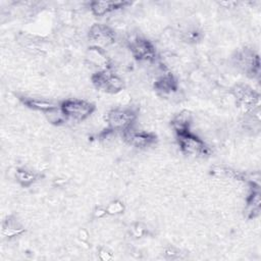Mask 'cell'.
I'll return each mask as SVG.
<instances>
[{"instance_id":"obj_3","label":"cell","mask_w":261,"mask_h":261,"mask_svg":"<svg viewBox=\"0 0 261 261\" xmlns=\"http://www.w3.org/2000/svg\"><path fill=\"white\" fill-rule=\"evenodd\" d=\"M231 93L238 105L247 114H255L256 111H259L260 97L253 89L246 85H236L231 89Z\"/></svg>"},{"instance_id":"obj_17","label":"cell","mask_w":261,"mask_h":261,"mask_svg":"<svg viewBox=\"0 0 261 261\" xmlns=\"http://www.w3.org/2000/svg\"><path fill=\"white\" fill-rule=\"evenodd\" d=\"M122 210H123V205L120 202L115 201V202H112L109 204V206L106 208V213L117 214V213L122 212Z\"/></svg>"},{"instance_id":"obj_11","label":"cell","mask_w":261,"mask_h":261,"mask_svg":"<svg viewBox=\"0 0 261 261\" xmlns=\"http://www.w3.org/2000/svg\"><path fill=\"white\" fill-rule=\"evenodd\" d=\"M128 4L126 1H93L90 3V7L94 15L103 16L109 12L124 8Z\"/></svg>"},{"instance_id":"obj_4","label":"cell","mask_w":261,"mask_h":261,"mask_svg":"<svg viewBox=\"0 0 261 261\" xmlns=\"http://www.w3.org/2000/svg\"><path fill=\"white\" fill-rule=\"evenodd\" d=\"M92 82L97 89L108 94H116L124 87L122 79L115 74L110 68L96 71L92 75Z\"/></svg>"},{"instance_id":"obj_7","label":"cell","mask_w":261,"mask_h":261,"mask_svg":"<svg viewBox=\"0 0 261 261\" xmlns=\"http://www.w3.org/2000/svg\"><path fill=\"white\" fill-rule=\"evenodd\" d=\"M129 50L132 55L141 62L151 63L156 59V50L154 45L144 38H136L130 41Z\"/></svg>"},{"instance_id":"obj_16","label":"cell","mask_w":261,"mask_h":261,"mask_svg":"<svg viewBox=\"0 0 261 261\" xmlns=\"http://www.w3.org/2000/svg\"><path fill=\"white\" fill-rule=\"evenodd\" d=\"M16 180L22 186V187H29L31 186L37 178V174L33 172L30 169L27 168H18L15 173Z\"/></svg>"},{"instance_id":"obj_1","label":"cell","mask_w":261,"mask_h":261,"mask_svg":"<svg viewBox=\"0 0 261 261\" xmlns=\"http://www.w3.org/2000/svg\"><path fill=\"white\" fill-rule=\"evenodd\" d=\"M60 110L65 119L82 121L88 118L95 110L94 104L82 99H66L60 103Z\"/></svg>"},{"instance_id":"obj_10","label":"cell","mask_w":261,"mask_h":261,"mask_svg":"<svg viewBox=\"0 0 261 261\" xmlns=\"http://www.w3.org/2000/svg\"><path fill=\"white\" fill-rule=\"evenodd\" d=\"M19 100L25 106L31 109L42 111V112H49L59 107L60 104L44 98H37V97H28V96H20Z\"/></svg>"},{"instance_id":"obj_5","label":"cell","mask_w":261,"mask_h":261,"mask_svg":"<svg viewBox=\"0 0 261 261\" xmlns=\"http://www.w3.org/2000/svg\"><path fill=\"white\" fill-rule=\"evenodd\" d=\"M136 117V112L130 108H114L107 113L106 121L109 129L123 132L133 126Z\"/></svg>"},{"instance_id":"obj_12","label":"cell","mask_w":261,"mask_h":261,"mask_svg":"<svg viewBox=\"0 0 261 261\" xmlns=\"http://www.w3.org/2000/svg\"><path fill=\"white\" fill-rule=\"evenodd\" d=\"M154 88L161 94H169L177 89V83L174 76L165 69L157 75L154 83Z\"/></svg>"},{"instance_id":"obj_2","label":"cell","mask_w":261,"mask_h":261,"mask_svg":"<svg viewBox=\"0 0 261 261\" xmlns=\"http://www.w3.org/2000/svg\"><path fill=\"white\" fill-rule=\"evenodd\" d=\"M177 142L184 154L192 157H204L210 153L205 142L191 130L176 135Z\"/></svg>"},{"instance_id":"obj_13","label":"cell","mask_w":261,"mask_h":261,"mask_svg":"<svg viewBox=\"0 0 261 261\" xmlns=\"http://www.w3.org/2000/svg\"><path fill=\"white\" fill-rule=\"evenodd\" d=\"M191 123H192V115L187 110H184L177 113L171 120L172 127L176 135L190 132Z\"/></svg>"},{"instance_id":"obj_6","label":"cell","mask_w":261,"mask_h":261,"mask_svg":"<svg viewBox=\"0 0 261 261\" xmlns=\"http://www.w3.org/2000/svg\"><path fill=\"white\" fill-rule=\"evenodd\" d=\"M234 65L246 74L254 77L259 74L260 60L259 56L251 49L244 48L236 53L233 57Z\"/></svg>"},{"instance_id":"obj_9","label":"cell","mask_w":261,"mask_h":261,"mask_svg":"<svg viewBox=\"0 0 261 261\" xmlns=\"http://www.w3.org/2000/svg\"><path fill=\"white\" fill-rule=\"evenodd\" d=\"M122 133V139L124 142L133 147L146 148L153 145L156 141V136L152 133L140 130L130 126L124 129Z\"/></svg>"},{"instance_id":"obj_8","label":"cell","mask_w":261,"mask_h":261,"mask_svg":"<svg viewBox=\"0 0 261 261\" xmlns=\"http://www.w3.org/2000/svg\"><path fill=\"white\" fill-rule=\"evenodd\" d=\"M89 40L94 47L104 48L112 45L115 41L114 32L106 24L95 23L89 30Z\"/></svg>"},{"instance_id":"obj_14","label":"cell","mask_w":261,"mask_h":261,"mask_svg":"<svg viewBox=\"0 0 261 261\" xmlns=\"http://www.w3.org/2000/svg\"><path fill=\"white\" fill-rule=\"evenodd\" d=\"M254 188L251 190L249 197L247 199V214L249 217H255L259 214L260 211V192L259 188L255 185H253Z\"/></svg>"},{"instance_id":"obj_15","label":"cell","mask_w":261,"mask_h":261,"mask_svg":"<svg viewBox=\"0 0 261 261\" xmlns=\"http://www.w3.org/2000/svg\"><path fill=\"white\" fill-rule=\"evenodd\" d=\"M24 231L23 226L14 218H7L2 224V233L7 238H13L21 234Z\"/></svg>"}]
</instances>
